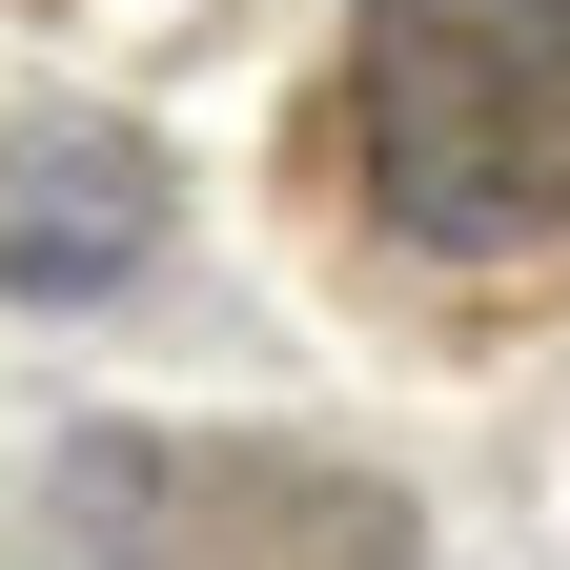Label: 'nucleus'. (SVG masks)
I'll use <instances>...</instances> for the list:
<instances>
[{
  "label": "nucleus",
  "mask_w": 570,
  "mask_h": 570,
  "mask_svg": "<svg viewBox=\"0 0 570 570\" xmlns=\"http://www.w3.org/2000/svg\"><path fill=\"white\" fill-rule=\"evenodd\" d=\"M142 142H102V122H21L0 142V285H41V306H82V285H122L142 265Z\"/></svg>",
  "instance_id": "2"
},
{
  "label": "nucleus",
  "mask_w": 570,
  "mask_h": 570,
  "mask_svg": "<svg viewBox=\"0 0 570 570\" xmlns=\"http://www.w3.org/2000/svg\"><path fill=\"white\" fill-rule=\"evenodd\" d=\"M346 142L407 245H550L570 225V0H367Z\"/></svg>",
  "instance_id": "1"
}]
</instances>
